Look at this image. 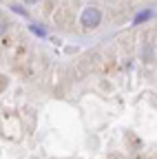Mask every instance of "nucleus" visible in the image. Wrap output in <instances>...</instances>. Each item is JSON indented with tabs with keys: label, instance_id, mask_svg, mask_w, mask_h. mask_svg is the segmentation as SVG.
<instances>
[{
	"label": "nucleus",
	"instance_id": "obj_1",
	"mask_svg": "<svg viewBox=\"0 0 157 159\" xmlns=\"http://www.w3.org/2000/svg\"><path fill=\"white\" fill-rule=\"evenodd\" d=\"M102 22V13L97 7H84L82 16H80V25L84 29H95V27H100Z\"/></svg>",
	"mask_w": 157,
	"mask_h": 159
},
{
	"label": "nucleus",
	"instance_id": "obj_2",
	"mask_svg": "<svg viewBox=\"0 0 157 159\" xmlns=\"http://www.w3.org/2000/svg\"><path fill=\"white\" fill-rule=\"evenodd\" d=\"M148 18H153V11L148 9V11H140L135 18H133V25H140V22H144V20H148Z\"/></svg>",
	"mask_w": 157,
	"mask_h": 159
},
{
	"label": "nucleus",
	"instance_id": "obj_3",
	"mask_svg": "<svg viewBox=\"0 0 157 159\" xmlns=\"http://www.w3.org/2000/svg\"><path fill=\"white\" fill-rule=\"evenodd\" d=\"M31 31H33V33H35V35H42V38H44V35H47V31H44V29H42V27H38V25H31Z\"/></svg>",
	"mask_w": 157,
	"mask_h": 159
},
{
	"label": "nucleus",
	"instance_id": "obj_4",
	"mask_svg": "<svg viewBox=\"0 0 157 159\" xmlns=\"http://www.w3.org/2000/svg\"><path fill=\"white\" fill-rule=\"evenodd\" d=\"M11 9H13V11H18V13H22V16H27V11H25L20 5H11Z\"/></svg>",
	"mask_w": 157,
	"mask_h": 159
},
{
	"label": "nucleus",
	"instance_id": "obj_5",
	"mask_svg": "<svg viewBox=\"0 0 157 159\" xmlns=\"http://www.w3.org/2000/svg\"><path fill=\"white\" fill-rule=\"evenodd\" d=\"M27 5H35V2H40V0H25Z\"/></svg>",
	"mask_w": 157,
	"mask_h": 159
}]
</instances>
